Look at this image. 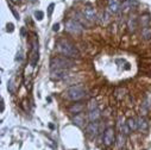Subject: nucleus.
<instances>
[{
	"instance_id": "obj_1",
	"label": "nucleus",
	"mask_w": 151,
	"mask_h": 150,
	"mask_svg": "<svg viewBox=\"0 0 151 150\" xmlns=\"http://www.w3.org/2000/svg\"><path fill=\"white\" fill-rule=\"evenodd\" d=\"M56 48H57V51L63 55V56H67V57H70V58H75V57H79V50L75 48L69 41L67 40H60L56 44Z\"/></svg>"
},
{
	"instance_id": "obj_2",
	"label": "nucleus",
	"mask_w": 151,
	"mask_h": 150,
	"mask_svg": "<svg viewBox=\"0 0 151 150\" xmlns=\"http://www.w3.org/2000/svg\"><path fill=\"white\" fill-rule=\"evenodd\" d=\"M51 69H68L75 66V62L67 56H60V57H54L50 62Z\"/></svg>"
},
{
	"instance_id": "obj_3",
	"label": "nucleus",
	"mask_w": 151,
	"mask_h": 150,
	"mask_svg": "<svg viewBox=\"0 0 151 150\" xmlns=\"http://www.w3.org/2000/svg\"><path fill=\"white\" fill-rule=\"evenodd\" d=\"M86 95V91L83 88V86L78 85V86H73L67 91V98L74 101L81 100L83 97Z\"/></svg>"
},
{
	"instance_id": "obj_4",
	"label": "nucleus",
	"mask_w": 151,
	"mask_h": 150,
	"mask_svg": "<svg viewBox=\"0 0 151 150\" xmlns=\"http://www.w3.org/2000/svg\"><path fill=\"white\" fill-rule=\"evenodd\" d=\"M83 30L82 25L75 19H68L65 22V31L73 33V35H79Z\"/></svg>"
},
{
	"instance_id": "obj_5",
	"label": "nucleus",
	"mask_w": 151,
	"mask_h": 150,
	"mask_svg": "<svg viewBox=\"0 0 151 150\" xmlns=\"http://www.w3.org/2000/svg\"><path fill=\"white\" fill-rule=\"evenodd\" d=\"M102 141L106 145H112L116 141V135H114V129L113 128H107L104 132Z\"/></svg>"
},
{
	"instance_id": "obj_6",
	"label": "nucleus",
	"mask_w": 151,
	"mask_h": 150,
	"mask_svg": "<svg viewBox=\"0 0 151 150\" xmlns=\"http://www.w3.org/2000/svg\"><path fill=\"white\" fill-rule=\"evenodd\" d=\"M68 75V71H67V69H51V73H50V78L52 79V80H56V81H58V80H62V79H64L65 76Z\"/></svg>"
},
{
	"instance_id": "obj_7",
	"label": "nucleus",
	"mask_w": 151,
	"mask_h": 150,
	"mask_svg": "<svg viewBox=\"0 0 151 150\" xmlns=\"http://www.w3.org/2000/svg\"><path fill=\"white\" fill-rule=\"evenodd\" d=\"M137 27H138V18L136 14H131L129 20H127V29L130 32L133 33V32H136Z\"/></svg>"
},
{
	"instance_id": "obj_8",
	"label": "nucleus",
	"mask_w": 151,
	"mask_h": 150,
	"mask_svg": "<svg viewBox=\"0 0 151 150\" xmlns=\"http://www.w3.org/2000/svg\"><path fill=\"white\" fill-rule=\"evenodd\" d=\"M138 5H139V3L137 1V0H125V1L120 5V9H122V11L126 12V11H129L131 9L137 7Z\"/></svg>"
},
{
	"instance_id": "obj_9",
	"label": "nucleus",
	"mask_w": 151,
	"mask_h": 150,
	"mask_svg": "<svg viewBox=\"0 0 151 150\" xmlns=\"http://www.w3.org/2000/svg\"><path fill=\"white\" fill-rule=\"evenodd\" d=\"M107 7L111 13H117L120 10L119 0H107Z\"/></svg>"
},
{
	"instance_id": "obj_10",
	"label": "nucleus",
	"mask_w": 151,
	"mask_h": 150,
	"mask_svg": "<svg viewBox=\"0 0 151 150\" xmlns=\"http://www.w3.org/2000/svg\"><path fill=\"white\" fill-rule=\"evenodd\" d=\"M86 131H87V135H89L92 137H95L98 135V132H99V125H98V123L96 122H91L87 125Z\"/></svg>"
},
{
	"instance_id": "obj_11",
	"label": "nucleus",
	"mask_w": 151,
	"mask_h": 150,
	"mask_svg": "<svg viewBox=\"0 0 151 150\" xmlns=\"http://www.w3.org/2000/svg\"><path fill=\"white\" fill-rule=\"evenodd\" d=\"M83 16H85V18H86L87 20H89V22H95V20H96V13H95L94 9H92V7H89V6L83 10Z\"/></svg>"
},
{
	"instance_id": "obj_12",
	"label": "nucleus",
	"mask_w": 151,
	"mask_h": 150,
	"mask_svg": "<svg viewBox=\"0 0 151 150\" xmlns=\"http://www.w3.org/2000/svg\"><path fill=\"white\" fill-rule=\"evenodd\" d=\"M149 128V123L144 117H139L137 118V129L139 131H146Z\"/></svg>"
},
{
	"instance_id": "obj_13",
	"label": "nucleus",
	"mask_w": 151,
	"mask_h": 150,
	"mask_svg": "<svg viewBox=\"0 0 151 150\" xmlns=\"http://www.w3.org/2000/svg\"><path fill=\"white\" fill-rule=\"evenodd\" d=\"M83 108H85V106H83L82 104H80V102L73 104V105L69 107V112H70V113H73V115H80L81 112L83 111Z\"/></svg>"
},
{
	"instance_id": "obj_14",
	"label": "nucleus",
	"mask_w": 151,
	"mask_h": 150,
	"mask_svg": "<svg viewBox=\"0 0 151 150\" xmlns=\"http://www.w3.org/2000/svg\"><path fill=\"white\" fill-rule=\"evenodd\" d=\"M38 61V45H36V43L33 44V51H32V56H31V66L35 67Z\"/></svg>"
},
{
	"instance_id": "obj_15",
	"label": "nucleus",
	"mask_w": 151,
	"mask_h": 150,
	"mask_svg": "<svg viewBox=\"0 0 151 150\" xmlns=\"http://www.w3.org/2000/svg\"><path fill=\"white\" fill-rule=\"evenodd\" d=\"M101 113H100V111L98 108H94L92 111H89V113H88V118L91 122H96L99 118H100Z\"/></svg>"
},
{
	"instance_id": "obj_16",
	"label": "nucleus",
	"mask_w": 151,
	"mask_h": 150,
	"mask_svg": "<svg viewBox=\"0 0 151 150\" xmlns=\"http://www.w3.org/2000/svg\"><path fill=\"white\" fill-rule=\"evenodd\" d=\"M150 22H151V16L147 14V13H146V14H143V16L139 18V23H140V25H142L143 27L149 26Z\"/></svg>"
},
{
	"instance_id": "obj_17",
	"label": "nucleus",
	"mask_w": 151,
	"mask_h": 150,
	"mask_svg": "<svg viewBox=\"0 0 151 150\" xmlns=\"http://www.w3.org/2000/svg\"><path fill=\"white\" fill-rule=\"evenodd\" d=\"M73 122H74V124H75V125H78V126H82V125H83L85 119H83L82 115L80 113V115H75V117H74Z\"/></svg>"
},
{
	"instance_id": "obj_18",
	"label": "nucleus",
	"mask_w": 151,
	"mask_h": 150,
	"mask_svg": "<svg viewBox=\"0 0 151 150\" xmlns=\"http://www.w3.org/2000/svg\"><path fill=\"white\" fill-rule=\"evenodd\" d=\"M142 37L144 40H150L151 38V27L146 26V27H143L142 30Z\"/></svg>"
},
{
	"instance_id": "obj_19",
	"label": "nucleus",
	"mask_w": 151,
	"mask_h": 150,
	"mask_svg": "<svg viewBox=\"0 0 151 150\" xmlns=\"http://www.w3.org/2000/svg\"><path fill=\"white\" fill-rule=\"evenodd\" d=\"M126 123H127V125H129V128H130L131 131H136V130H138V129H137V120H136L134 118H129Z\"/></svg>"
},
{
	"instance_id": "obj_20",
	"label": "nucleus",
	"mask_w": 151,
	"mask_h": 150,
	"mask_svg": "<svg viewBox=\"0 0 151 150\" xmlns=\"http://www.w3.org/2000/svg\"><path fill=\"white\" fill-rule=\"evenodd\" d=\"M119 125H120V131H122V133H124V135H129V133L131 132V130H130L127 123H125V124L119 123Z\"/></svg>"
},
{
	"instance_id": "obj_21",
	"label": "nucleus",
	"mask_w": 151,
	"mask_h": 150,
	"mask_svg": "<svg viewBox=\"0 0 151 150\" xmlns=\"http://www.w3.org/2000/svg\"><path fill=\"white\" fill-rule=\"evenodd\" d=\"M7 89L11 94L14 93V78H12L10 81H9V85H7Z\"/></svg>"
},
{
	"instance_id": "obj_22",
	"label": "nucleus",
	"mask_w": 151,
	"mask_h": 150,
	"mask_svg": "<svg viewBox=\"0 0 151 150\" xmlns=\"http://www.w3.org/2000/svg\"><path fill=\"white\" fill-rule=\"evenodd\" d=\"M35 17H36L37 20H42V19L44 18V13H43L42 11H36V12H35Z\"/></svg>"
},
{
	"instance_id": "obj_23",
	"label": "nucleus",
	"mask_w": 151,
	"mask_h": 150,
	"mask_svg": "<svg viewBox=\"0 0 151 150\" xmlns=\"http://www.w3.org/2000/svg\"><path fill=\"white\" fill-rule=\"evenodd\" d=\"M54 7H55L54 4H50V5H49V7H48V17H51V14H52V12H54Z\"/></svg>"
},
{
	"instance_id": "obj_24",
	"label": "nucleus",
	"mask_w": 151,
	"mask_h": 150,
	"mask_svg": "<svg viewBox=\"0 0 151 150\" xmlns=\"http://www.w3.org/2000/svg\"><path fill=\"white\" fill-rule=\"evenodd\" d=\"M6 31H7V32H13V31H14V26H13L12 23H9V24L6 25Z\"/></svg>"
},
{
	"instance_id": "obj_25",
	"label": "nucleus",
	"mask_w": 151,
	"mask_h": 150,
	"mask_svg": "<svg viewBox=\"0 0 151 150\" xmlns=\"http://www.w3.org/2000/svg\"><path fill=\"white\" fill-rule=\"evenodd\" d=\"M88 108H89V111H92V110L96 108V104H95V101H91V102H89V105H88Z\"/></svg>"
},
{
	"instance_id": "obj_26",
	"label": "nucleus",
	"mask_w": 151,
	"mask_h": 150,
	"mask_svg": "<svg viewBox=\"0 0 151 150\" xmlns=\"http://www.w3.org/2000/svg\"><path fill=\"white\" fill-rule=\"evenodd\" d=\"M20 35H22V37H25V36H26V30H25V27H22Z\"/></svg>"
},
{
	"instance_id": "obj_27",
	"label": "nucleus",
	"mask_w": 151,
	"mask_h": 150,
	"mask_svg": "<svg viewBox=\"0 0 151 150\" xmlns=\"http://www.w3.org/2000/svg\"><path fill=\"white\" fill-rule=\"evenodd\" d=\"M58 29H60V24H54L52 30H54V31H58Z\"/></svg>"
},
{
	"instance_id": "obj_28",
	"label": "nucleus",
	"mask_w": 151,
	"mask_h": 150,
	"mask_svg": "<svg viewBox=\"0 0 151 150\" xmlns=\"http://www.w3.org/2000/svg\"><path fill=\"white\" fill-rule=\"evenodd\" d=\"M4 110H5V102H4V99L1 98V110H0V111L4 112Z\"/></svg>"
},
{
	"instance_id": "obj_29",
	"label": "nucleus",
	"mask_w": 151,
	"mask_h": 150,
	"mask_svg": "<svg viewBox=\"0 0 151 150\" xmlns=\"http://www.w3.org/2000/svg\"><path fill=\"white\" fill-rule=\"evenodd\" d=\"M49 128H50V129H54V128H55V126H54V125H52V124H49Z\"/></svg>"
}]
</instances>
